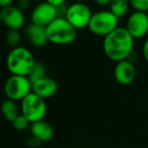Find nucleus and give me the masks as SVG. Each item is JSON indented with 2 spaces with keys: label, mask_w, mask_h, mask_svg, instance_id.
Here are the masks:
<instances>
[{
  "label": "nucleus",
  "mask_w": 148,
  "mask_h": 148,
  "mask_svg": "<svg viewBox=\"0 0 148 148\" xmlns=\"http://www.w3.org/2000/svg\"><path fill=\"white\" fill-rule=\"evenodd\" d=\"M135 39L125 27H118L104 37L103 51L109 60L119 62L129 59L133 53Z\"/></svg>",
  "instance_id": "obj_1"
},
{
  "label": "nucleus",
  "mask_w": 148,
  "mask_h": 148,
  "mask_svg": "<svg viewBox=\"0 0 148 148\" xmlns=\"http://www.w3.org/2000/svg\"><path fill=\"white\" fill-rule=\"evenodd\" d=\"M32 53L25 47H13L6 58V66L11 75L28 77L35 64Z\"/></svg>",
  "instance_id": "obj_2"
},
{
  "label": "nucleus",
  "mask_w": 148,
  "mask_h": 148,
  "mask_svg": "<svg viewBox=\"0 0 148 148\" xmlns=\"http://www.w3.org/2000/svg\"><path fill=\"white\" fill-rule=\"evenodd\" d=\"M45 31L49 42L59 45L74 42L78 34V30L64 17H58L55 19L45 27Z\"/></svg>",
  "instance_id": "obj_3"
},
{
  "label": "nucleus",
  "mask_w": 148,
  "mask_h": 148,
  "mask_svg": "<svg viewBox=\"0 0 148 148\" xmlns=\"http://www.w3.org/2000/svg\"><path fill=\"white\" fill-rule=\"evenodd\" d=\"M119 18L110 10H100L93 13L88 28L92 33L98 36H107L118 28Z\"/></svg>",
  "instance_id": "obj_4"
},
{
  "label": "nucleus",
  "mask_w": 148,
  "mask_h": 148,
  "mask_svg": "<svg viewBox=\"0 0 148 148\" xmlns=\"http://www.w3.org/2000/svg\"><path fill=\"white\" fill-rule=\"evenodd\" d=\"M47 112L45 100L37 96L33 92L21 101V114L32 123L43 120Z\"/></svg>",
  "instance_id": "obj_5"
},
{
  "label": "nucleus",
  "mask_w": 148,
  "mask_h": 148,
  "mask_svg": "<svg viewBox=\"0 0 148 148\" xmlns=\"http://www.w3.org/2000/svg\"><path fill=\"white\" fill-rule=\"evenodd\" d=\"M32 92V84L27 77L11 75L4 84V94L12 101H22Z\"/></svg>",
  "instance_id": "obj_6"
},
{
  "label": "nucleus",
  "mask_w": 148,
  "mask_h": 148,
  "mask_svg": "<svg viewBox=\"0 0 148 148\" xmlns=\"http://www.w3.org/2000/svg\"><path fill=\"white\" fill-rule=\"evenodd\" d=\"M92 15L91 8L85 2H74L68 6L64 18L78 30L88 27Z\"/></svg>",
  "instance_id": "obj_7"
},
{
  "label": "nucleus",
  "mask_w": 148,
  "mask_h": 148,
  "mask_svg": "<svg viewBox=\"0 0 148 148\" xmlns=\"http://www.w3.org/2000/svg\"><path fill=\"white\" fill-rule=\"evenodd\" d=\"M58 17V8L45 1L36 4L30 14L31 23L42 27H47Z\"/></svg>",
  "instance_id": "obj_8"
},
{
  "label": "nucleus",
  "mask_w": 148,
  "mask_h": 148,
  "mask_svg": "<svg viewBox=\"0 0 148 148\" xmlns=\"http://www.w3.org/2000/svg\"><path fill=\"white\" fill-rule=\"evenodd\" d=\"M125 28L134 39H139L146 36L148 33L147 13L140 11H134L131 13L127 19Z\"/></svg>",
  "instance_id": "obj_9"
},
{
  "label": "nucleus",
  "mask_w": 148,
  "mask_h": 148,
  "mask_svg": "<svg viewBox=\"0 0 148 148\" xmlns=\"http://www.w3.org/2000/svg\"><path fill=\"white\" fill-rule=\"evenodd\" d=\"M25 22V16L21 9L12 4L2 9V23L9 29L19 30Z\"/></svg>",
  "instance_id": "obj_10"
},
{
  "label": "nucleus",
  "mask_w": 148,
  "mask_h": 148,
  "mask_svg": "<svg viewBox=\"0 0 148 148\" xmlns=\"http://www.w3.org/2000/svg\"><path fill=\"white\" fill-rule=\"evenodd\" d=\"M114 77L118 84L127 86L133 83L136 77V69L129 60H122L116 64L114 69Z\"/></svg>",
  "instance_id": "obj_11"
},
{
  "label": "nucleus",
  "mask_w": 148,
  "mask_h": 148,
  "mask_svg": "<svg viewBox=\"0 0 148 148\" xmlns=\"http://www.w3.org/2000/svg\"><path fill=\"white\" fill-rule=\"evenodd\" d=\"M32 92L42 99H49L58 92V84L53 79L45 77L32 84Z\"/></svg>",
  "instance_id": "obj_12"
},
{
  "label": "nucleus",
  "mask_w": 148,
  "mask_h": 148,
  "mask_svg": "<svg viewBox=\"0 0 148 148\" xmlns=\"http://www.w3.org/2000/svg\"><path fill=\"white\" fill-rule=\"evenodd\" d=\"M25 35L28 41L35 47H43L49 42L45 27L36 24L30 23L25 29Z\"/></svg>",
  "instance_id": "obj_13"
},
{
  "label": "nucleus",
  "mask_w": 148,
  "mask_h": 148,
  "mask_svg": "<svg viewBox=\"0 0 148 148\" xmlns=\"http://www.w3.org/2000/svg\"><path fill=\"white\" fill-rule=\"evenodd\" d=\"M30 133L31 136H33L42 143L51 140L53 137L55 131L49 123L45 120H41L30 125Z\"/></svg>",
  "instance_id": "obj_14"
},
{
  "label": "nucleus",
  "mask_w": 148,
  "mask_h": 148,
  "mask_svg": "<svg viewBox=\"0 0 148 148\" xmlns=\"http://www.w3.org/2000/svg\"><path fill=\"white\" fill-rule=\"evenodd\" d=\"M1 113H2V115H3V117L10 123L13 122V121L20 115V114L18 113L16 103L9 99H6L2 102Z\"/></svg>",
  "instance_id": "obj_15"
},
{
  "label": "nucleus",
  "mask_w": 148,
  "mask_h": 148,
  "mask_svg": "<svg viewBox=\"0 0 148 148\" xmlns=\"http://www.w3.org/2000/svg\"><path fill=\"white\" fill-rule=\"evenodd\" d=\"M110 11L117 18L124 17L129 11L130 2L129 0H112L109 5Z\"/></svg>",
  "instance_id": "obj_16"
},
{
  "label": "nucleus",
  "mask_w": 148,
  "mask_h": 148,
  "mask_svg": "<svg viewBox=\"0 0 148 148\" xmlns=\"http://www.w3.org/2000/svg\"><path fill=\"white\" fill-rule=\"evenodd\" d=\"M45 77H47V68H45V66L42 64V62H36L34 64V66H33L32 71L30 72L29 76H28L27 78L29 79L31 84H33V83L37 82V81L40 80V79L45 78Z\"/></svg>",
  "instance_id": "obj_17"
},
{
  "label": "nucleus",
  "mask_w": 148,
  "mask_h": 148,
  "mask_svg": "<svg viewBox=\"0 0 148 148\" xmlns=\"http://www.w3.org/2000/svg\"><path fill=\"white\" fill-rule=\"evenodd\" d=\"M20 40H21V34L18 30H13V29H9V31L6 34V42L13 47H18Z\"/></svg>",
  "instance_id": "obj_18"
},
{
  "label": "nucleus",
  "mask_w": 148,
  "mask_h": 148,
  "mask_svg": "<svg viewBox=\"0 0 148 148\" xmlns=\"http://www.w3.org/2000/svg\"><path fill=\"white\" fill-rule=\"evenodd\" d=\"M29 124H30V122L27 120V118L24 117L22 114H20V115L18 116V117L16 118L13 122H12V126H13V128L17 131L25 130V129L28 128Z\"/></svg>",
  "instance_id": "obj_19"
},
{
  "label": "nucleus",
  "mask_w": 148,
  "mask_h": 148,
  "mask_svg": "<svg viewBox=\"0 0 148 148\" xmlns=\"http://www.w3.org/2000/svg\"><path fill=\"white\" fill-rule=\"evenodd\" d=\"M129 2H130V6L135 11H148V0H129Z\"/></svg>",
  "instance_id": "obj_20"
},
{
  "label": "nucleus",
  "mask_w": 148,
  "mask_h": 148,
  "mask_svg": "<svg viewBox=\"0 0 148 148\" xmlns=\"http://www.w3.org/2000/svg\"><path fill=\"white\" fill-rule=\"evenodd\" d=\"M30 1L31 0H17L16 2V6H17L19 9H21L22 11L26 10L30 5Z\"/></svg>",
  "instance_id": "obj_21"
},
{
  "label": "nucleus",
  "mask_w": 148,
  "mask_h": 148,
  "mask_svg": "<svg viewBox=\"0 0 148 148\" xmlns=\"http://www.w3.org/2000/svg\"><path fill=\"white\" fill-rule=\"evenodd\" d=\"M40 143H41L40 141L37 140V139L34 138L33 136H31V138H27V140H26V144H27V146L32 147V148L36 147L37 145H39Z\"/></svg>",
  "instance_id": "obj_22"
},
{
  "label": "nucleus",
  "mask_w": 148,
  "mask_h": 148,
  "mask_svg": "<svg viewBox=\"0 0 148 148\" xmlns=\"http://www.w3.org/2000/svg\"><path fill=\"white\" fill-rule=\"evenodd\" d=\"M45 1L57 8L60 7V6H64V3H66V0H45Z\"/></svg>",
  "instance_id": "obj_23"
},
{
  "label": "nucleus",
  "mask_w": 148,
  "mask_h": 148,
  "mask_svg": "<svg viewBox=\"0 0 148 148\" xmlns=\"http://www.w3.org/2000/svg\"><path fill=\"white\" fill-rule=\"evenodd\" d=\"M142 56L144 58L145 62L148 64V37L145 39L144 43H143V47H142Z\"/></svg>",
  "instance_id": "obj_24"
},
{
  "label": "nucleus",
  "mask_w": 148,
  "mask_h": 148,
  "mask_svg": "<svg viewBox=\"0 0 148 148\" xmlns=\"http://www.w3.org/2000/svg\"><path fill=\"white\" fill-rule=\"evenodd\" d=\"M95 3L97 4L100 7H106V6H109L111 3L112 0H94Z\"/></svg>",
  "instance_id": "obj_25"
},
{
  "label": "nucleus",
  "mask_w": 148,
  "mask_h": 148,
  "mask_svg": "<svg viewBox=\"0 0 148 148\" xmlns=\"http://www.w3.org/2000/svg\"><path fill=\"white\" fill-rule=\"evenodd\" d=\"M13 1L14 0H0V8L3 9V8L7 7V6L12 5Z\"/></svg>",
  "instance_id": "obj_26"
},
{
  "label": "nucleus",
  "mask_w": 148,
  "mask_h": 148,
  "mask_svg": "<svg viewBox=\"0 0 148 148\" xmlns=\"http://www.w3.org/2000/svg\"><path fill=\"white\" fill-rule=\"evenodd\" d=\"M2 23V9L0 8V24Z\"/></svg>",
  "instance_id": "obj_27"
},
{
  "label": "nucleus",
  "mask_w": 148,
  "mask_h": 148,
  "mask_svg": "<svg viewBox=\"0 0 148 148\" xmlns=\"http://www.w3.org/2000/svg\"><path fill=\"white\" fill-rule=\"evenodd\" d=\"M86 0H74V2H84Z\"/></svg>",
  "instance_id": "obj_28"
},
{
  "label": "nucleus",
  "mask_w": 148,
  "mask_h": 148,
  "mask_svg": "<svg viewBox=\"0 0 148 148\" xmlns=\"http://www.w3.org/2000/svg\"><path fill=\"white\" fill-rule=\"evenodd\" d=\"M146 13H147V16H148V11H147V12H146Z\"/></svg>",
  "instance_id": "obj_29"
}]
</instances>
